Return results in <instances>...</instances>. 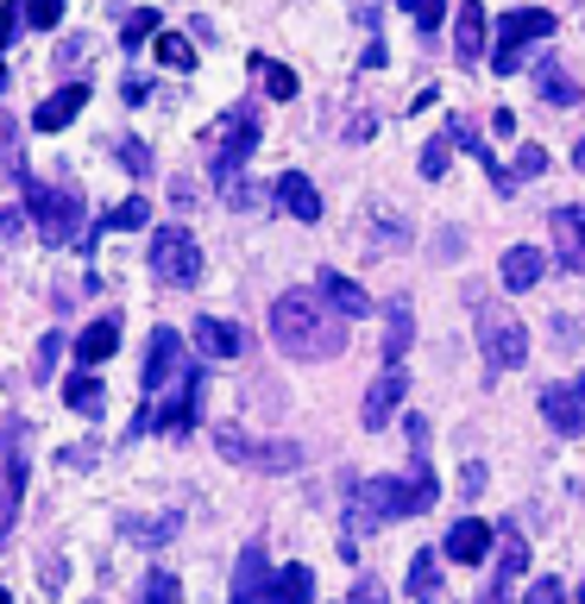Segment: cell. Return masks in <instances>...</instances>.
Segmentation results:
<instances>
[{
  "label": "cell",
  "mask_w": 585,
  "mask_h": 604,
  "mask_svg": "<svg viewBox=\"0 0 585 604\" xmlns=\"http://www.w3.org/2000/svg\"><path fill=\"white\" fill-rule=\"evenodd\" d=\"M271 554L265 548H246L239 567H233V604H271Z\"/></svg>",
  "instance_id": "obj_13"
},
{
  "label": "cell",
  "mask_w": 585,
  "mask_h": 604,
  "mask_svg": "<svg viewBox=\"0 0 585 604\" xmlns=\"http://www.w3.org/2000/svg\"><path fill=\"white\" fill-rule=\"evenodd\" d=\"M152 32H157V13H152V7H139V13H127V25H120V38H127V45H145Z\"/></svg>",
  "instance_id": "obj_40"
},
{
  "label": "cell",
  "mask_w": 585,
  "mask_h": 604,
  "mask_svg": "<svg viewBox=\"0 0 585 604\" xmlns=\"http://www.w3.org/2000/svg\"><path fill=\"white\" fill-rule=\"evenodd\" d=\"M120 352V315H102V322H89L77 334V359H82V372H95V365H107Z\"/></svg>",
  "instance_id": "obj_16"
},
{
  "label": "cell",
  "mask_w": 585,
  "mask_h": 604,
  "mask_svg": "<svg viewBox=\"0 0 585 604\" xmlns=\"http://www.w3.org/2000/svg\"><path fill=\"white\" fill-rule=\"evenodd\" d=\"M541 277H548V258H541L535 246H510L504 252V290H535Z\"/></svg>",
  "instance_id": "obj_24"
},
{
  "label": "cell",
  "mask_w": 585,
  "mask_h": 604,
  "mask_svg": "<svg viewBox=\"0 0 585 604\" xmlns=\"http://www.w3.org/2000/svg\"><path fill=\"white\" fill-rule=\"evenodd\" d=\"M447 158H454V146H447V139H429V146H422V176L441 183V176H447Z\"/></svg>",
  "instance_id": "obj_36"
},
{
  "label": "cell",
  "mask_w": 585,
  "mask_h": 604,
  "mask_svg": "<svg viewBox=\"0 0 585 604\" xmlns=\"http://www.w3.org/2000/svg\"><path fill=\"white\" fill-rule=\"evenodd\" d=\"M196 352H208V359H239V352H246V334H239L233 322L196 315Z\"/></svg>",
  "instance_id": "obj_20"
},
{
  "label": "cell",
  "mask_w": 585,
  "mask_h": 604,
  "mask_svg": "<svg viewBox=\"0 0 585 604\" xmlns=\"http://www.w3.org/2000/svg\"><path fill=\"white\" fill-rule=\"evenodd\" d=\"M139 604H177V573L152 567V573H145V585H139Z\"/></svg>",
  "instance_id": "obj_32"
},
{
  "label": "cell",
  "mask_w": 585,
  "mask_h": 604,
  "mask_svg": "<svg viewBox=\"0 0 585 604\" xmlns=\"http://www.w3.org/2000/svg\"><path fill=\"white\" fill-rule=\"evenodd\" d=\"M63 403H70L77 416H102V409H107V384L95 372H77L70 384H63Z\"/></svg>",
  "instance_id": "obj_26"
},
{
  "label": "cell",
  "mask_w": 585,
  "mask_h": 604,
  "mask_svg": "<svg viewBox=\"0 0 585 604\" xmlns=\"http://www.w3.org/2000/svg\"><path fill=\"white\" fill-rule=\"evenodd\" d=\"M541 171H548V151H541V146H523V151H516V171H510V176H516V183H529V176H541Z\"/></svg>",
  "instance_id": "obj_41"
},
{
  "label": "cell",
  "mask_w": 585,
  "mask_h": 604,
  "mask_svg": "<svg viewBox=\"0 0 585 604\" xmlns=\"http://www.w3.org/2000/svg\"><path fill=\"white\" fill-rule=\"evenodd\" d=\"M523 604H566V585H560L554 573L529 579V592H523Z\"/></svg>",
  "instance_id": "obj_37"
},
{
  "label": "cell",
  "mask_w": 585,
  "mask_h": 604,
  "mask_svg": "<svg viewBox=\"0 0 585 604\" xmlns=\"http://www.w3.org/2000/svg\"><path fill=\"white\" fill-rule=\"evenodd\" d=\"M196 409H202V365H189V372H183V384H171V391L152 403V422L164 428V434H189Z\"/></svg>",
  "instance_id": "obj_9"
},
{
  "label": "cell",
  "mask_w": 585,
  "mask_h": 604,
  "mask_svg": "<svg viewBox=\"0 0 585 604\" xmlns=\"http://www.w3.org/2000/svg\"><path fill=\"white\" fill-rule=\"evenodd\" d=\"M491 548H498V528L484 523V516H459V523L447 528V542H441V554L459 560V567H484Z\"/></svg>",
  "instance_id": "obj_10"
},
{
  "label": "cell",
  "mask_w": 585,
  "mask_h": 604,
  "mask_svg": "<svg viewBox=\"0 0 585 604\" xmlns=\"http://www.w3.org/2000/svg\"><path fill=\"white\" fill-rule=\"evenodd\" d=\"M82 101H89V89H82V82H63V89H57V95L32 114V126H38V132H63V126L82 114Z\"/></svg>",
  "instance_id": "obj_23"
},
{
  "label": "cell",
  "mask_w": 585,
  "mask_h": 604,
  "mask_svg": "<svg viewBox=\"0 0 585 604\" xmlns=\"http://www.w3.org/2000/svg\"><path fill=\"white\" fill-rule=\"evenodd\" d=\"M120 528H127V535H139V542H171V535L183 528V516H177V510H171V516H157V523H132V516H127Z\"/></svg>",
  "instance_id": "obj_34"
},
{
  "label": "cell",
  "mask_w": 585,
  "mask_h": 604,
  "mask_svg": "<svg viewBox=\"0 0 585 604\" xmlns=\"http://www.w3.org/2000/svg\"><path fill=\"white\" fill-rule=\"evenodd\" d=\"M57 352H63V334H45V347H38V365H32V378H38V384L57 372Z\"/></svg>",
  "instance_id": "obj_42"
},
{
  "label": "cell",
  "mask_w": 585,
  "mask_h": 604,
  "mask_svg": "<svg viewBox=\"0 0 585 604\" xmlns=\"http://www.w3.org/2000/svg\"><path fill=\"white\" fill-rule=\"evenodd\" d=\"M573 164H580V171H585V139H580V146H573Z\"/></svg>",
  "instance_id": "obj_46"
},
{
  "label": "cell",
  "mask_w": 585,
  "mask_h": 604,
  "mask_svg": "<svg viewBox=\"0 0 585 604\" xmlns=\"http://www.w3.org/2000/svg\"><path fill=\"white\" fill-rule=\"evenodd\" d=\"M535 38H554V13H548V7H516V13H504V20L491 25V70L510 76L523 63V45H535Z\"/></svg>",
  "instance_id": "obj_5"
},
{
  "label": "cell",
  "mask_w": 585,
  "mask_h": 604,
  "mask_svg": "<svg viewBox=\"0 0 585 604\" xmlns=\"http://www.w3.org/2000/svg\"><path fill=\"white\" fill-rule=\"evenodd\" d=\"M0 164L13 176H26V158H20V126H13V114H0Z\"/></svg>",
  "instance_id": "obj_33"
},
{
  "label": "cell",
  "mask_w": 585,
  "mask_h": 604,
  "mask_svg": "<svg viewBox=\"0 0 585 604\" xmlns=\"http://www.w3.org/2000/svg\"><path fill=\"white\" fill-rule=\"evenodd\" d=\"M541 416L554 434H585V391L580 384H541Z\"/></svg>",
  "instance_id": "obj_12"
},
{
  "label": "cell",
  "mask_w": 585,
  "mask_h": 604,
  "mask_svg": "<svg viewBox=\"0 0 585 604\" xmlns=\"http://www.w3.org/2000/svg\"><path fill=\"white\" fill-rule=\"evenodd\" d=\"M554 252L566 271H585V208H554Z\"/></svg>",
  "instance_id": "obj_18"
},
{
  "label": "cell",
  "mask_w": 585,
  "mask_h": 604,
  "mask_svg": "<svg viewBox=\"0 0 585 604\" xmlns=\"http://www.w3.org/2000/svg\"><path fill=\"white\" fill-rule=\"evenodd\" d=\"M479 352L484 372H516L529 359V327L516 322L504 302H479Z\"/></svg>",
  "instance_id": "obj_3"
},
{
  "label": "cell",
  "mask_w": 585,
  "mask_h": 604,
  "mask_svg": "<svg viewBox=\"0 0 585 604\" xmlns=\"http://www.w3.org/2000/svg\"><path fill=\"white\" fill-rule=\"evenodd\" d=\"M189 365H196V359H189V352H183V334L177 327H152V347H145V397H164V391H171V384H183V372H189Z\"/></svg>",
  "instance_id": "obj_8"
},
{
  "label": "cell",
  "mask_w": 585,
  "mask_h": 604,
  "mask_svg": "<svg viewBox=\"0 0 585 604\" xmlns=\"http://www.w3.org/2000/svg\"><path fill=\"white\" fill-rule=\"evenodd\" d=\"M120 164H127L132 176H145V171H152V158H145V146H139V139H120Z\"/></svg>",
  "instance_id": "obj_43"
},
{
  "label": "cell",
  "mask_w": 585,
  "mask_h": 604,
  "mask_svg": "<svg viewBox=\"0 0 585 604\" xmlns=\"http://www.w3.org/2000/svg\"><path fill=\"white\" fill-rule=\"evenodd\" d=\"M0 604H13V592H7V585H0Z\"/></svg>",
  "instance_id": "obj_48"
},
{
  "label": "cell",
  "mask_w": 585,
  "mask_h": 604,
  "mask_svg": "<svg viewBox=\"0 0 585 604\" xmlns=\"http://www.w3.org/2000/svg\"><path fill=\"white\" fill-rule=\"evenodd\" d=\"M20 13H26V25H38V32H51V25L63 20V0H20Z\"/></svg>",
  "instance_id": "obj_35"
},
{
  "label": "cell",
  "mask_w": 585,
  "mask_h": 604,
  "mask_svg": "<svg viewBox=\"0 0 585 604\" xmlns=\"http://www.w3.org/2000/svg\"><path fill=\"white\" fill-rule=\"evenodd\" d=\"M157 63L164 70H196V45L183 32H157Z\"/></svg>",
  "instance_id": "obj_30"
},
{
  "label": "cell",
  "mask_w": 585,
  "mask_h": 604,
  "mask_svg": "<svg viewBox=\"0 0 585 604\" xmlns=\"http://www.w3.org/2000/svg\"><path fill=\"white\" fill-rule=\"evenodd\" d=\"M479 491H484V466L472 460V466H466V498H479Z\"/></svg>",
  "instance_id": "obj_45"
},
{
  "label": "cell",
  "mask_w": 585,
  "mask_h": 604,
  "mask_svg": "<svg viewBox=\"0 0 585 604\" xmlns=\"http://www.w3.org/2000/svg\"><path fill=\"white\" fill-rule=\"evenodd\" d=\"M422 604H429V599H422Z\"/></svg>",
  "instance_id": "obj_49"
},
{
  "label": "cell",
  "mask_w": 585,
  "mask_h": 604,
  "mask_svg": "<svg viewBox=\"0 0 585 604\" xmlns=\"http://www.w3.org/2000/svg\"><path fill=\"white\" fill-rule=\"evenodd\" d=\"M271 340L290 359H334L347 352V315H334L315 290H283L271 302Z\"/></svg>",
  "instance_id": "obj_2"
},
{
  "label": "cell",
  "mask_w": 585,
  "mask_h": 604,
  "mask_svg": "<svg viewBox=\"0 0 585 604\" xmlns=\"http://www.w3.org/2000/svg\"><path fill=\"white\" fill-rule=\"evenodd\" d=\"M258 132H265V120H258L253 101H239L233 114H221V120L208 126V139H214V183L239 176V164L258 151Z\"/></svg>",
  "instance_id": "obj_4"
},
{
  "label": "cell",
  "mask_w": 585,
  "mask_h": 604,
  "mask_svg": "<svg viewBox=\"0 0 585 604\" xmlns=\"http://www.w3.org/2000/svg\"><path fill=\"white\" fill-rule=\"evenodd\" d=\"M246 466H265V473H296V466H303V448H296V441H271V448H258V441H253Z\"/></svg>",
  "instance_id": "obj_27"
},
{
  "label": "cell",
  "mask_w": 585,
  "mask_h": 604,
  "mask_svg": "<svg viewBox=\"0 0 585 604\" xmlns=\"http://www.w3.org/2000/svg\"><path fill=\"white\" fill-rule=\"evenodd\" d=\"M484 32H491V20H484V0H459V20H454V45L466 63H479L484 57Z\"/></svg>",
  "instance_id": "obj_22"
},
{
  "label": "cell",
  "mask_w": 585,
  "mask_h": 604,
  "mask_svg": "<svg viewBox=\"0 0 585 604\" xmlns=\"http://www.w3.org/2000/svg\"><path fill=\"white\" fill-rule=\"evenodd\" d=\"M253 76L265 82V89H271V101H296V70H283V63H271L265 50L253 57Z\"/></svg>",
  "instance_id": "obj_28"
},
{
  "label": "cell",
  "mask_w": 585,
  "mask_h": 604,
  "mask_svg": "<svg viewBox=\"0 0 585 604\" xmlns=\"http://www.w3.org/2000/svg\"><path fill=\"white\" fill-rule=\"evenodd\" d=\"M20 226H26V214H20V208H0V240H13Z\"/></svg>",
  "instance_id": "obj_44"
},
{
  "label": "cell",
  "mask_w": 585,
  "mask_h": 604,
  "mask_svg": "<svg viewBox=\"0 0 585 604\" xmlns=\"http://www.w3.org/2000/svg\"><path fill=\"white\" fill-rule=\"evenodd\" d=\"M434 498H441V478H434L429 453H409L403 478H365L353 491L347 528L365 535V528H384V523H397V516H422V510H434Z\"/></svg>",
  "instance_id": "obj_1"
},
{
  "label": "cell",
  "mask_w": 585,
  "mask_h": 604,
  "mask_svg": "<svg viewBox=\"0 0 585 604\" xmlns=\"http://www.w3.org/2000/svg\"><path fill=\"white\" fill-rule=\"evenodd\" d=\"M152 277L157 283H177V290H189L202 277V246H196L189 226H157L152 233Z\"/></svg>",
  "instance_id": "obj_7"
},
{
  "label": "cell",
  "mask_w": 585,
  "mask_h": 604,
  "mask_svg": "<svg viewBox=\"0 0 585 604\" xmlns=\"http://www.w3.org/2000/svg\"><path fill=\"white\" fill-rule=\"evenodd\" d=\"M403 13L422 25V32H434V25L447 20V0H403Z\"/></svg>",
  "instance_id": "obj_38"
},
{
  "label": "cell",
  "mask_w": 585,
  "mask_h": 604,
  "mask_svg": "<svg viewBox=\"0 0 585 604\" xmlns=\"http://www.w3.org/2000/svg\"><path fill=\"white\" fill-rule=\"evenodd\" d=\"M20 32H26V13H20V0H7V7H0V57L13 50V38H20Z\"/></svg>",
  "instance_id": "obj_39"
},
{
  "label": "cell",
  "mask_w": 585,
  "mask_h": 604,
  "mask_svg": "<svg viewBox=\"0 0 585 604\" xmlns=\"http://www.w3.org/2000/svg\"><path fill=\"white\" fill-rule=\"evenodd\" d=\"M26 214H32V226H38L51 246H70V240L82 233V201L70 196V189L32 183V176H26Z\"/></svg>",
  "instance_id": "obj_6"
},
{
  "label": "cell",
  "mask_w": 585,
  "mask_h": 604,
  "mask_svg": "<svg viewBox=\"0 0 585 604\" xmlns=\"http://www.w3.org/2000/svg\"><path fill=\"white\" fill-rule=\"evenodd\" d=\"M0 95H7V57H0Z\"/></svg>",
  "instance_id": "obj_47"
},
{
  "label": "cell",
  "mask_w": 585,
  "mask_h": 604,
  "mask_svg": "<svg viewBox=\"0 0 585 604\" xmlns=\"http://www.w3.org/2000/svg\"><path fill=\"white\" fill-rule=\"evenodd\" d=\"M491 560H498V573H491V585H523V579H529V542H523V535H516V528H498V554H491Z\"/></svg>",
  "instance_id": "obj_17"
},
{
  "label": "cell",
  "mask_w": 585,
  "mask_h": 604,
  "mask_svg": "<svg viewBox=\"0 0 585 604\" xmlns=\"http://www.w3.org/2000/svg\"><path fill=\"white\" fill-rule=\"evenodd\" d=\"M145 221H152V201L132 196V201H120V208H114L102 226H114V233H132V226H145Z\"/></svg>",
  "instance_id": "obj_31"
},
{
  "label": "cell",
  "mask_w": 585,
  "mask_h": 604,
  "mask_svg": "<svg viewBox=\"0 0 585 604\" xmlns=\"http://www.w3.org/2000/svg\"><path fill=\"white\" fill-rule=\"evenodd\" d=\"M271 196H278V208L290 221H321V189H315L303 171H283L278 183H271Z\"/></svg>",
  "instance_id": "obj_15"
},
{
  "label": "cell",
  "mask_w": 585,
  "mask_h": 604,
  "mask_svg": "<svg viewBox=\"0 0 585 604\" xmlns=\"http://www.w3.org/2000/svg\"><path fill=\"white\" fill-rule=\"evenodd\" d=\"M409 592H416V599H434V592H441V560H434V548H422L409 560Z\"/></svg>",
  "instance_id": "obj_29"
},
{
  "label": "cell",
  "mask_w": 585,
  "mask_h": 604,
  "mask_svg": "<svg viewBox=\"0 0 585 604\" xmlns=\"http://www.w3.org/2000/svg\"><path fill=\"white\" fill-rule=\"evenodd\" d=\"M271 604H315V573H308L303 560L271 573Z\"/></svg>",
  "instance_id": "obj_25"
},
{
  "label": "cell",
  "mask_w": 585,
  "mask_h": 604,
  "mask_svg": "<svg viewBox=\"0 0 585 604\" xmlns=\"http://www.w3.org/2000/svg\"><path fill=\"white\" fill-rule=\"evenodd\" d=\"M409 334H416V315H409V297L384 302V365H403Z\"/></svg>",
  "instance_id": "obj_21"
},
{
  "label": "cell",
  "mask_w": 585,
  "mask_h": 604,
  "mask_svg": "<svg viewBox=\"0 0 585 604\" xmlns=\"http://www.w3.org/2000/svg\"><path fill=\"white\" fill-rule=\"evenodd\" d=\"M535 89H541V101H548V107H573V101H580V82L560 70L554 50H541V57H535Z\"/></svg>",
  "instance_id": "obj_19"
},
{
  "label": "cell",
  "mask_w": 585,
  "mask_h": 604,
  "mask_svg": "<svg viewBox=\"0 0 585 604\" xmlns=\"http://www.w3.org/2000/svg\"><path fill=\"white\" fill-rule=\"evenodd\" d=\"M403 397H409V372H403V365H384V372L372 378V391H365L359 422H365V428H384L397 409H403Z\"/></svg>",
  "instance_id": "obj_11"
},
{
  "label": "cell",
  "mask_w": 585,
  "mask_h": 604,
  "mask_svg": "<svg viewBox=\"0 0 585 604\" xmlns=\"http://www.w3.org/2000/svg\"><path fill=\"white\" fill-rule=\"evenodd\" d=\"M315 297L328 302L334 315H347V322H359V315H372V309H378V302L365 297V290H359L353 277H347V271H334V265H328L321 277H315Z\"/></svg>",
  "instance_id": "obj_14"
}]
</instances>
